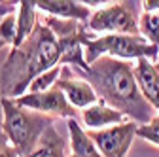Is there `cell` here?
Wrapping results in <instances>:
<instances>
[{"label":"cell","instance_id":"obj_1","mask_svg":"<svg viewBox=\"0 0 159 157\" xmlns=\"http://www.w3.org/2000/svg\"><path fill=\"white\" fill-rule=\"evenodd\" d=\"M65 49L53 30L38 19L34 32L19 46L11 47L0 68V93L2 99L23 96L40 74L61 65ZM63 66V65H61Z\"/></svg>","mask_w":159,"mask_h":157},{"label":"cell","instance_id":"obj_2","mask_svg":"<svg viewBox=\"0 0 159 157\" xmlns=\"http://www.w3.org/2000/svg\"><path fill=\"white\" fill-rule=\"evenodd\" d=\"M78 72L93 85L95 93L98 95V101L121 112L131 121L146 125L155 117L153 106L144 99L138 87L133 61H121V59L104 55L89 65L87 72Z\"/></svg>","mask_w":159,"mask_h":157},{"label":"cell","instance_id":"obj_3","mask_svg":"<svg viewBox=\"0 0 159 157\" xmlns=\"http://www.w3.org/2000/svg\"><path fill=\"white\" fill-rule=\"evenodd\" d=\"M0 104H2V125H0V129L4 131L11 146L17 150L19 157H30L38 150L42 134L49 127H53L55 117L21 108L11 99H2Z\"/></svg>","mask_w":159,"mask_h":157},{"label":"cell","instance_id":"obj_4","mask_svg":"<svg viewBox=\"0 0 159 157\" xmlns=\"http://www.w3.org/2000/svg\"><path fill=\"white\" fill-rule=\"evenodd\" d=\"M85 63L93 65L101 57H114L121 61H138V59H150L159 63V46L150 44L142 36H127V34H104L84 42Z\"/></svg>","mask_w":159,"mask_h":157},{"label":"cell","instance_id":"obj_5","mask_svg":"<svg viewBox=\"0 0 159 157\" xmlns=\"http://www.w3.org/2000/svg\"><path fill=\"white\" fill-rule=\"evenodd\" d=\"M142 6L134 0H121V2H108L106 6L93 11L87 30L91 34H127L140 36L138 23H140Z\"/></svg>","mask_w":159,"mask_h":157},{"label":"cell","instance_id":"obj_6","mask_svg":"<svg viewBox=\"0 0 159 157\" xmlns=\"http://www.w3.org/2000/svg\"><path fill=\"white\" fill-rule=\"evenodd\" d=\"M13 102L21 108L40 112L51 117H65V119H78L76 108L68 102L65 93L59 87H51L49 91L44 93H25L19 99H13Z\"/></svg>","mask_w":159,"mask_h":157},{"label":"cell","instance_id":"obj_7","mask_svg":"<svg viewBox=\"0 0 159 157\" xmlns=\"http://www.w3.org/2000/svg\"><path fill=\"white\" fill-rule=\"evenodd\" d=\"M136 129L138 123L125 121L101 131H87V134L102 157H127V151L136 136Z\"/></svg>","mask_w":159,"mask_h":157},{"label":"cell","instance_id":"obj_8","mask_svg":"<svg viewBox=\"0 0 159 157\" xmlns=\"http://www.w3.org/2000/svg\"><path fill=\"white\" fill-rule=\"evenodd\" d=\"M55 87H59L65 93L68 102L76 110H85V108H89V106L98 102V95L95 93L93 85L72 66L65 65L61 68V76H59Z\"/></svg>","mask_w":159,"mask_h":157},{"label":"cell","instance_id":"obj_9","mask_svg":"<svg viewBox=\"0 0 159 157\" xmlns=\"http://www.w3.org/2000/svg\"><path fill=\"white\" fill-rule=\"evenodd\" d=\"M36 8L44 15L66 19V21H78L84 25L89 23L93 15L91 8H87L80 0H36Z\"/></svg>","mask_w":159,"mask_h":157},{"label":"cell","instance_id":"obj_10","mask_svg":"<svg viewBox=\"0 0 159 157\" xmlns=\"http://www.w3.org/2000/svg\"><path fill=\"white\" fill-rule=\"evenodd\" d=\"M134 76L144 99L153 106V110L159 112V63L138 59L134 61Z\"/></svg>","mask_w":159,"mask_h":157},{"label":"cell","instance_id":"obj_11","mask_svg":"<svg viewBox=\"0 0 159 157\" xmlns=\"http://www.w3.org/2000/svg\"><path fill=\"white\" fill-rule=\"evenodd\" d=\"M82 121H84V127L87 131H101V129L119 125V123H125V121H131V119H127V115L114 110L106 102L98 101L97 104L82 110Z\"/></svg>","mask_w":159,"mask_h":157},{"label":"cell","instance_id":"obj_12","mask_svg":"<svg viewBox=\"0 0 159 157\" xmlns=\"http://www.w3.org/2000/svg\"><path fill=\"white\" fill-rule=\"evenodd\" d=\"M68 136H70V157H102L101 151L97 150L95 142L89 138L87 131L80 125L78 119H66Z\"/></svg>","mask_w":159,"mask_h":157},{"label":"cell","instance_id":"obj_13","mask_svg":"<svg viewBox=\"0 0 159 157\" xmlns=\"http://www.w3.org/2000/svg\"><path fill=\"white\" fill-rule=\"evenodd\" d=\"M38 25V8H36V0H21L17 8V38H15V46L19 47L27 38L34 32Z\"/></svg>","mask_w":159,"mask_h":157},{"label":"cell","instance_id":"obj_14","mask_svg":"<svg viewBox=\"0 0 159 157\" xmlns=\"http://www.w3.org/2000/svg\"><path fill=\"white\" fill-rule=\"evenodd\" d=\"M30 157H66V140L55 129V125L42 134L38 150Z\"/></svg>","mask_w":159,"mask_h":157},{"label":"cell","instance_id":"obj_15","mask_svg":"<svg viewBox=\"0 0 159 157\" xmlns=\"http://www.w3.org/2000/svg\"><path fill=\"white\" fill-rule=\"evenodd\" d=\"M140 36L153 46H159V10L155 11H142L140 23H138Z\"/></svg>","mask_w":159,"mask_h":157},{"label":"cell","instance_id":"obj_16","mask_svg":"<svg viewBox=\"0 0 159 157\" xmlns=\"http://www.w3.org/2000/svg\"><path fill=\"white\" fill-rule=\"evenodd\" d=\"M61 68H63L61 65H57V66L49 68L48 72L40 74L36 80L30 83V87H29L27 93H44V91H49L51 87H55V83H57V80H59V76H61Z\"/></svg>","mask_w":159,"mask_h":157},{"label":"cell","instance_id":"obj_17","mask_svg":"<svg viewBox=\"0 0 159 157\" xmlns=\"http://www.w3.org/2000/svg\"><path fill=\"white\" fill-rule=\"evenodd\" d=\"M17 38V11L6 15L0 23V49L4 46H15Z\"/></svg>","mask_w":159,"mask_h":157},{"label":"cell","instance_id":"obj_18","mask_svg":"<svg viewBox=\"0 0 159 157\" xmlns=\"http://www.w3.org/2000/svg\"><path fill=\"white\" fill-rule=\"evenodd\" d=\"M136 136L159 148V115H155L153 119L150 123H146V125H138Z\"/></svg>","mask_w":159,"mask_h":157},{"label":"cell","instance_id":"obj_19","mask_svg":"<svg viewBox=\"0 0 159 157\" xmlns=\"http://www.w3.org/2000/svg\"><path fill=\"white\" fill-rule=\"evenodd\" d=\"M0 157H19L17 150L11 146V142L8 140V136L4 134L2 129H0Z\"/></svg>","mask_w":159,"mask_h":157},{"label":"cell","instance_id":"obj_20","mask_svg":"<svg viewBox=\"0 0 159 157\" xmlns=\"http://www.w3.org/2000/svg\"><path fill=\"white\" fill-rule=\"evenodd\" d=\"M17 8H19V2H0V23L6 15L17 11Z\"/></svg>","mask_w":159,"mask_h":157},{"label":"cell","instance_id":"obj_21","mask_svg":"<svg viewBox=\"0 0 159 157\" xmlns=\"http://www.w3.org/2000/svg\"><path fill=\"white\" fill-rule=\"evenodd\" d=\"M140 6H142V11H155L159 10V0H142Z\"/></svg>","mask_w":159,"mask_h":157}]
</instances>
